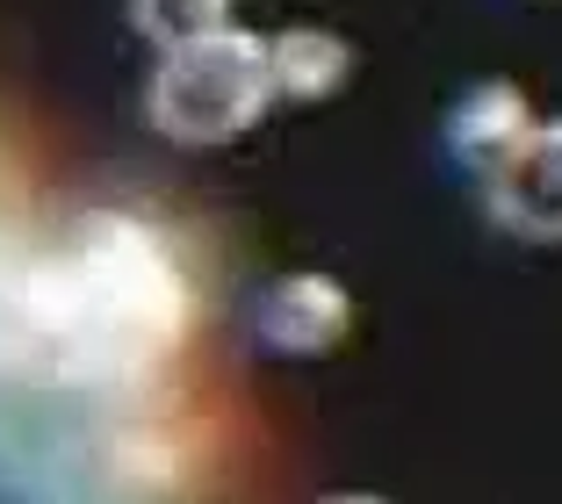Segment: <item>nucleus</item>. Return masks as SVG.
Wrapping results in <instances>:
<instances>
[{"instance_id":"1","label":"nucleus","mask_w":562,"mask_h":504,"mask_svg":"<svg viewBox=\"0 0 562 504\" xmlns=\"http://www.w3.org/2000/svg\"><path fill=\"white\" fill-rule=\"evenodd\" d=\"M66 289L80 303V332L94 354V382L151 374L188 332V275L145 216L94 210L58 245Z\"/></svg>"},{"instance_id":"2","label":"nucleus","mask_w":562,"mask_h":504,"mask_svg":"<svg viewBox=\"0 0 562 504\" xmlns=\"http://www.w3.org/2000/svg\"><path fill=\"white\" fill-rule=\"evenodd\" d=\"M267 66H260V36L246 30H216L195 44H173L159 58L145 87L151 131L173 145H232L238 131H252L267 109Z\"/></svg>"},{"instance_id":"3","label":"nucleus","mask_w":562,"mask_h":504,"mask_svg":"<svg viewBox=\"0 0 562 504\" xmlns=\"http://www.w3.org/2000/svg\"><path fill=\"white\" fill-rule=\"evenodd\" d=\"M0 374L22 390H94V354L58 245L0 260Z\"/></svg>"},{"instance_id":"4","label":"nucleus","mask_w":562,"mask_h":504,"mask_svg":"<svg viewBox=\"0 0 562 504\" xmlns=\"http://www.w3.org/2000/svg\"><path fill=\"white\" fill-rule=\"evenodd\" d=\"M353 332V295L331 275H281L252 295V339L281 360H325Z\"/></svg>"},{"instance_id":"5","label":"nucleus","mask_w":562,"mask_h":504,"mask_svg":"<svg viewBox=\"0 0 562 504\" xmlns=\"http://www.w3.org/2000/svg\"><path fill=\"white\" fill-rule=\"evenodd\" d=\"M483 188H491V216L513 238L562 245V123H533L513 159L483 173Z\"/></svg>"},{"instance_id":"6","label":"nucleus","mask_w":562,"mask_h":504,"mask_svg":"<svg viewBox=\"0 0 562 504\" xmlns=\"http://www.w3.org/2000/svg\"><path fill=\"white\" fill-rule=\"evenodd\" d=\"M527 131H533V109H527V94H519L513 80H476L454 109H447V152H454L462 166H476V173L505 166Z\"/></svg>"},{"instance_id":"7","label":"nucleus","mask_w":562,"mask_h":504,"mask_svg":"<svg viewBox=\"0 0 562 504\" xmlns=\"http://www.w3.org/2000/svg\"><path fill=\"white\" fill-rule=\"evenodd\" d=\"M260 66L274 101H325L353 80V44L331 30H281L260 36Z\"/></svg>"},{"instance_id":"8","label":"nucleus","mask_w":562,"mask_h":504,"mask_svg":"<svg viewBox=\"0 0 562 504\" xmlns=\"http://www.w3.org/2000/svg\"><path fill=\"white\" fill-rule=\"evenodd\" d=\"M131 22L159 51H173V44H195V36L232 30V0H131Z\"/></svg>"},{"instance_id":"9","label":"nucleus","mask_w":562,"mask_h":504,"mask_svg":"<svg viewBox=\"0 0 562 504\" xmlns=\"http://www.w3.org/2000/svg\"><path fill=\"white\" fill-rule=\"evenodd\" d=\"M325 504H382V497H368V490H347V497H325Z\"/></svg>"}]
</instances>
